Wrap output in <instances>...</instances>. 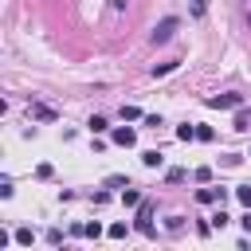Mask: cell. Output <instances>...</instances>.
I'll use <instances>...</instances> for the list:
<instances>
[{
  "label": "cell",
  "mask_w": 251,
  "mask_h": 251,
  "mask_svg": "<svg viewBox=\"0 0 251 251\" xmlns=\"http://www.w3.org/2000/svg\"><path fill=\"white\" fill-rule=\"evenodd\" d=\"M133 227H137L141 235H153V200H141V204H137V220H133Z\"/></svg>",
  "instance_id": "1"
},
{
  "label": "cell",
  "mask_w": 251,
  "mask_h": 251,
  "mask_svg": "<svg viewBox=\"0 0 251 251\" xmlns=\"http://www.w3.org/2000/svg\"><path fill=\"white\" fill-rule=\"evenodd\" d=\"M176 27H180V20H176V16H165V20H161V24L153 27V35H149V39H153V43H169Z\"/></svg>",
  "instance_id": "2"
},
{
  "label": "cell",
  "mask_w": 251,
  "mask_h": 251,
  "mask_svg": "<svg viewBox=\"0 0 251 251\" xmlns=\"http://www.w3.org/2000/svg\"><path fill=\"white\" fill-rule=\"evenodd\" d=\"M208 106H212V110H239V106H243V98H239V94H212V98H208Z\"/></svg>",
  "instance_id": "3"
},
{
  "label": "cell",
  "mask_w": 251,
  "mask_h": 251,
  "mask_svg": "<svg viewBox=\"0 0 251 251\" xmlns=\"http://www.w3.org/2000/svg\"><path fill=\"white\" fill-rule=\"evenodd\" d=\"M110 141H114V145H126V149H129V145L137 141V129H129V126H118V129L110 133Z\"/></svg>",
  "instance_id": "4"
},
{
  "label": "cell",
  "mask_w": 251,
  "mask_h": 251,
  "mask_svg": "<svg viewBox=\"0 0 251 251\" xmlns=\"http://www.w3.org/2000/svg\"><path fill=\"white\" fill-rule=\"evenodd\" d=\"M141 165H145V169H161V165H165V153H161V149H145V153H141Z\"/></svg>",
  "instance_id": "5"
},
{
  "label": "cell",
  "mask_w": 251,
  "mask_h": 251,
  "mask_svg": "<svg viewBox=\"0 0 251 251\" xmlns=\"http://www.w3.org/2000/svg\"><path fill=\"white\" fill-rule=\"evenodd\" d=\"M141 200H145V196H141V192H137V188H129V184H126V188H122V204H126V208H137V204H141Z\"/></svg>",
  "instance_id": "6"
},
{
  "label": "cell",
  "mask_w": 251,
  "mask_h": 251,
  "mask_svg": "<svg viewBox=\"0 0 251 251\" xmlns=\"http://www.w3.org/2000/svg\"><path fill=\"white\" fill-rule=\"evenodd\" d=\"M165 180H169V184H180V180H188V169H169Z\"/></svg>",
  "instance_id": "7"
},
{
  "label": "cell",
  "mask_w": 251,
  "mask_h": 251,
  "mask_svg": "<svg viewBox=\"0 0 251 251\" xmlns=\"http://www.w3.org/2000/svg\"><path fill=\"white\" fill-rule=\"evenodd\" d=\"M235 200H239L243 208H251V184H239V188H235Z\"/></svg>",
  "instance_id": "8"
},
{
  "label": "cell",
  "mask_w": 251,
  "mask_h": 251,
  "mask_svg": "<svg viewBox=\"0 0 251 251\" xmlns=\"http://www.w3.org/2000/svg\"><path fill=\"white\" fill-rule=\"evenodd\" d=\"M176 67H180V63H176V59H169V63H157V67H153V75L161 78V75H169V71H176Z\"/></svg>",
  "instance_id": "9"
},
{
  "label": "cell",
  "mask_w": 251,
  "mask_h": 251,
  "mask_svg": "<svg viewBox=\"0 0 251 251\" xmlns=\"http://www.w3.org/2000/svg\"><path fill=\"white\" fill-rule=\"evenodd\" d=\"M86 126H90V133H106V129H110V126H106V118H98V114H94Z\"/></svg>",
  "instance_id": "10"
},
{
  "label": "cell",
  "mask_w": 251,
  "mask_h": 251,
  "mask_svg": "<svg viewBox=\"0 0 251 251\" xmlns=\"http://www.w3.org/2000/svg\"><path fill=\"white\" fill-rule=\"evenodd\" d=\"M165 227H169L173 235H180V231H184V216H169V224H165Z\"/></svg>",
  "instance_id": "11"
},
{
  "label": "cell",
  "mask_w": 251,
  "mask_h": 251,
  "mask_svg": "<svg viewBox=\"0 0 251 251\" xmlns=\"http://www.w3.org/2000/svg\"><path fill=\"white\" fill-rule=\"evenodd\" d=\"M126 231H129V224H110L106 235H110V239H126Z\"/></svg>",
  "instance_id": "12"
},
{
  "label": "cell",
  "mask_w": 251,
  "mask_h": 251,
  "mask_svg": "<svg viewBox=\"0 0 251 251\" xmlns=\"http://www.w3.org/2000/svg\"><path fill=\"white\" fill-rule=\"evenodd\" d=\"M126 184H129V180H126L122 173H114V176H106V188H126Z\"/></svg>",
  "instance_id": "13"
},
{
  "label": "cell",
  "mask_w": 251,
  "mask_h": 251,
  "mask_svg": "<svg viewBox=\"0 0 251 251\" xmlns=\"http://www.w3.org/2000/svg\"><path fill=\"white\" fill-rule=\"evenodd\" d=\"M122 118H126V122H137L141 110H137V106H122Z\"/></svg>",
  "instance_id": "14"
},
{
  "label": "cell",
  "mask_w": 251,
  "mask_h": 251,
  "mask_svg": "<svg viewBox=\"0 0 251 251\" xmlns=\"http://www.w3.org/2000/svg\"><path fill=\"white\" fill-rule=\"evenodd\" d=\"M176 137H180V141H192V137H196V126H180Z\"/></svg>",
  "instance_id": "15"
},
{
  "label": "cell",
  "mask_w": 251,
  "mask_h": 251,
  "mask_svg": "<svg viewBox=\"0 0 251 251\" xmlns=\"http://www.w3.org/2000/svg\"><path fill=\"white\" fill-rule=\"evenodd\" d=\"M216 133H212V126H196V141H212Z\"/></svg>",
  "instance_id": "16"
},
{
  "label": "cell",
  "mask_w": 251,
  "mask_h": 251,
  "mask_svg": "<svg viewBox=\"0 0 251 251\" xmlns=\"http://www.w3.org/2000/svg\"><path fill=\"white\" fill-rule=\"evenodd\" d=\"M31 239H35V235H31V227H20V231H16V243H24V247H27Z\"/></svg>",
  "instance_id": "17"
},
{
  "label": "cell",
  "mask_w": 251,
  "mask_h": 251,
  "mask_svg": "<svg viewBox=\"0 0 251 251\" xmlns=\"http://www.w3.org/2000/svg\"><path fill=\"white\" fill-rule=\"evenodd\" d=\"M35 118H39V122H51V118H55V110H47V106H35Z\"/></svg>",
  "instance_id": "18"
},
{
  "label": "cell",
  "mask_w": 251,
  "mask_h": 251,
  "mask_svg": "<svg viewBox=\"0 0 251 251\" xmlns=\"http://www.w3.org/2000/svg\"><path fill=\"white\" fill-rule=\"evenodd\" d=\"M51 173H55L51 165H39V169H35V176H39V180H51Z\"/></svg>",
  "instance_id": "19"
},
{
  "label": "cell",
  "mask_w": 251,
  "mask_h": 251,
  "mask_svg": "<svg viewBox=\"0 0 251 251\" xmlns=\"http://www.w3.org/2000/svg\"><path fill=\"white\" fill-rule=\"evenodd\" d=\"M126 4H129V0H110V8H114V12H126Z\"/></svg>",
  "instance_id": "20"
},
{
  "label": "cell",
  "mask_w": 251,
  "mask_h": 251,
  "mask_svg": "<svg viewBox=\"0 0 251 251\" xmlns=\"http://www.w3.org/2000/svg\"><path fill=\"white\" fill-rule=\"evenodd\" d=\"M239 224H243V231H251V208H247V216H243Z\"/></svg>",
  "instance_id": "21"
},
{
  "label": "cell",
  "mask_w": 251,
  "mask_h": 251,
  "mask_svg": "<svg viewBox=\"0 0 251 251\" xmlns=\"http://www.w3.org/2000/svg\"><path fill=\"white\" fill-rule=\"evenodd\" d=\"M243 20H247V27H251V4H247V12H243Z\"/></svg>",
  "instance_id": "22"
}]
</instances>
